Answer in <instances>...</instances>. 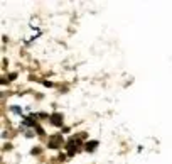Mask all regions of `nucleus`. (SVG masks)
<instances>
[{"mask_svg":"<svg viewBox=\"0 0 172 164\" xmlns=\"http://www.w3.org/2000/svg\"><path fill=\"white\" fill-rule=\"evenodd\" d=\"M93 147H96V142H90L88 144V150H91Z\"/></svg>","mask_w":172,"mask_h":164,"instance_id":"nucleus-2","label":"nucleus"},{"mask_svg":"<svg viewBox=\"0 0 172 164\" xmlns=\"http://www.w3.org/2000/svg\"><path fill=\"white\" fill-rule=\"evenodd\" d=\"M52 123H56V125H61V123H62L61 115H56V117H52Z\"/></svg>","mask_w":172,"mask_h":164,"instance_id":"nucleus-1","label":"nucleus"}]
</instances>
